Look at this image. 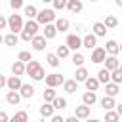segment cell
I'll return each mask as SVG.
<instances>
[{
    "instance_id": "cell-49",
    "label": "cell",
    "mask_w": 122,
    "mask_h": 122,
    "mask_svg": "<svg viewBox=\"0 0 122 122\" xmlns=\"http://www.w3.org/2000/svg\"><path fill=\"white\" fill-rule=\"evenodd\" d=\"M2 40H4V36H2V34H0V44H2Z\"/></svg>"
},
{
    "instance_id": "cell-43",
    "label": "cell",
    "mask_w": 122,
    "mask_h": 122,
    "mask_svg": "<svg viewBox=\"0 0 122 122\" xmlns=\"http://www.w3.org/2000/svg\"><path fill=\"white\" fill-rule=\"evenodd\" d=\"M6 27H8V19H6L4 15H0V30H2V29H6Z\"/></svg>"
},
{
    "instance_id": "cell-41",
    "label": "cell",
    "mask_w": 122,
    "mask_h": 122,
    "mask_svg": "<svg viewBox=\"0 0 122 122\" xmlns=\"http://www.w3.org/2000/svg\"><path fill=\"white\" fill-rule=\"evenodd\" d=\"M10 6H11V10H21L25 4H23V0H10Z\"/></svg>"
},
{
    "instance_id": "cell-3",
    "label": "cell",
    "mask_w": 122,
    "mask_h": 122,
    "mask_svg": "<svg viewBox=\"0 0 122 122\" xmlns=\"http://www.w3.org/2000/svg\"><path fill=\"white\" fill-rule=\"evenodd\" d=\"M57 17H55V11L53 10H50V8H44V10H40L38 13H36V23L38 25H50L51 21H55Z\"/></svg>"
},
{
    "instance_id": "cell-28",
    "label": "cell",
    "mask_w": 122,
    "mask_h": 122,
    "mask_svg": "<svg viewBox=\"0 0 122 122\" xmlns=\"http://www.w3.org/2000/svg\"><path fill=\"white\" fill-rule=\"evenodd\" d=\"M95 78H97L99 84H109V82H111V74H109V71H105V69H101Z\"/></svg>"
},
{
    "instance_id": "cell-7",
    "label": "cell",
    "mask_w": 122,
    "mask_h": 122,
    "mask_svg": "<svg viewBox=\"0 0 122 122\" xmlns=\"http://www.w3.org/2000/svg\"><path fill=\"white\" fill-rule=\"evenodd\" d=\"M103 63H105V71H109V72L120 69V61H118V57H114V55H107Z\"/></svg>"
},
{
    "instance_id": "cell-19",
    "label": "cell",
    "mask_w": 122,
    "mask_h": 122,
    "mask_svg": "<svg viewBox=\"0 0 122 122\" xmlns=\"http://www.w3.org/2000/svg\"><path fill=\"white\" fill-rule=\"evenodd\" d=\"M118 93H120V86H116V84H112V82L105 84V95H107V97H114V95H118Z\"/></svg>"
},
{
    "instance_id": "cell-35",
    "label": "cell",
    "mask_w": 122,
    "mask_h": 122,
    "mask_svg": "<svg viewBox=\"0 0 122 122\" xmlns=\"http://www.w3.org/2000/svg\"><path fill=\"white\" fill-rule=\"evenodd\" d=\"M109 74H111V82L116 84V86H120V82H122V69H116V71H112Z\"/></svg>"
},
{
    "instance_id": "cell-27",
    "label": "cell",
    "mask_w": 122,
    "mask_h": 122,
    "mask_svg": "<svg viewBox=\"0 0 122 122\" xmlns=\"http://www.w3.org/2000/svg\"><path fill=\"white\" fill-rule=\"evenodd\" d=\"M103 27H105V29H116V27H118V19H116L114 15H107L105 21H103Z\"/></svg>"
},
{
    "instance_id": "cell-14",
    "label": "cell",
    "mask_w": 122,
    "mask_h": 122,
    "mask_svg": "<svg viewBox=\"0 0 122 122\" xmlns=\"http://www.w3.org/2000/svg\"><path fill=\"white\" fill-rule=\"evenodd\" d=\"M82 46H84V48H88V50H93V48L97 46V38L90 32V34H86V36L82 38Z\"/></svg>"
},
{
    "instance_id": "cell-15",
    "label": "cell",
    "mask_w": 122,
    "mask_h": 122,
    "mask_svg": "<svg viewBox=\"0 0 122 122\" xmlns=\"http://www.w3.org/2000/svg\"><path fill=\"white\" fill-rule=\"evenodd\" d=\"M72 116L78 118V120H80V118H90V107H86V105H78Z\"/></svg>"
},
{
    "instance_id": "cell-9",
    "label": "cell",
    "mask_w": 122,
    "mask_h": 122,
    "mask_svg": "<svg viewBox=\"0 0 122 122\" xmlns=\"http://www.w3.org/2000/svg\"><path fill=\"white\" fill-rule=\"evenodd\" d=\"M6 86H8L10 92H19V88L23 86V82H21L19 76H10V78H6Z\"/></svg>"
},
{
    "instance_id": "cell-17",
    "label": "cell",
    "mask_w": 122,
    "mask_h": 122,
    "mask_svg": "<svg viewBox=\"0 0 122 122\" xmlns=\"http://www.w3.org/2000/svg\"><path fill=\"white\" fill-rule=\"evenodd\" d=\"M55 34H57V30H55V27L51 23L50 25H44V30H42L44 40H51V38H55Z\"/></svg>"
},
{
    "instance_id": "cell-32",
    "label": "cell",
    "mask_w": 122,
    "mask_h": 122,
    "mask_svg": "<svg viewBox=\"0 0 122 122\" xmlns=\"http://www.w3.org/2000/svg\"><path fill=\"white\" fill-rule=\"evenodd\" d=\"M51 107H53V111H55V109H57V111H61V109H65V107H67V99L57 95V97L51 101Z\"/></svg>"
},
{
    "instance_id": "cell-33",
    "label": "cell",
    "mask_w": 122,
    "mask_h": 122,
    "mask_svg": "<svg viewBox=\"0 0 122 122\" xmlns=\"http://www.w3.org/2000/svg\"><path fill=\"white\" fill-rule=\"evenodd\" d=\"M2 42H4L6 46H17V42H19V36L10 32V34H6V36H4V40H2Z\"/></svg>"
},
{
    "instance_id": "cell-48",
    "label": "cell",
    "mask_w": 122,
    "mask_h": 122,
    "mask_svg": "<svg viewBox=\"0 0 122 122\" xmlns=\"http://www.w3.org/2000/svg\"><path fill=\"white\" fill-rule=\"evenodd\" d=\"M86 122H101V120H97V118H86Z\"/></svg>"
},
{
    "instance_id": "cell-30",
    "label": "cell",
    "mask_w": 122,
    "mask_h": 122,
    "mask_svg": "<svg viewBox=\"0 0 122 122\" xmlns=\"http://www.w3.org/2000/svg\"><path fill=\"white\" fill-rule=\"evenodd\" d=\"M63 90H65L67 93H74V92L78 90V84H76L74 80H65V82H63Z\"/></svg>"
},
{
    "instance_id": "cell-44",
    "label": "cell",
    "mask_w": 122,
    "mask_h": 122,
    "mask_svg": "<svg viewBox=\"0 0 122 122\" xmlns=\"http://www.w3.org/2000/svg\"><path fill=\"white\" fill-rule=\"evenodd\" d=\"M51 122H65V118L59 116V114H53V116H51Z\"/></svg>"
},
{
    "instance_id": "cell-37",
    "label": "cell",
    "mask_w": 122,
    "mask_h": 122,
    "mask_svg": "<svg viewBox=\"0 0 122 122\" xmlns=\"http://www.w3.org/2000/svg\"><path fill=\"white\" fill-rule=\"evenodd\" d=\"M71 59H72V63H74V67H82V65H84V61H86V59H84V55H82L80 51H74Z\"/></svg>"
},
{
    "instance_id": "cell-46",
    "label": "cell",
    "mask_w": 122,
    "mask_h": 122,
    "mask_svg": "<svg viewBox=\"0 0 122 122\" xmlns=\"http://www.w3.org/2000/svg\"><path fill=\"white\" fill-rule=\"evenodd\" d=\"M4 86H6V76L0 72V88H4Z\"/></svg>"
},
{
    "instance_id": "cell-12",
    "label": "cell",
    "mask_w": 122,
    "mask_h": 122,
    "mask_svg": "<svg viewBox=\"0 0 122 122\" xmlns=\"http://www.w3.org/2000/svg\"><path fill=\"white\" fill-rule=\"evenodd\" d=\"M118 51H120V46H118V42L116 40H107V48H105V53H109V55H118Z\"/></svg>"
},
{
    "instance_id": "cell-45",
    "label": "cell",
    "mask_w": 122,
    "mask_h": 122,
    "mask_svg": "<svg viewBox=\"0 0 122 122\" xmlns=\"http://www.w3.org/2000/svg\"><path fill=\"white\" fill-rule=\"evenodd\" d=\"M8 120H10V116H8L4 111H0V122H8Z\"/></svg>"
},
{
    "instance_id": "cell-40",
    "label": "cell",
    "mask_w": 122,
    "mask_h": 122,
    "mask_svg": "<svg viewBox=\"0 0 122 122\" xmlns=\"http://www.w3.org/2000/svg\"><path fill=\"white\" fill-rule=\"evenodd\" d=\"M46 61H48L50 67H59V59L55 57V53H48L46 55Z\"/></svg>"
},
{
    "instance_id": "cell-25",
    "label": "cell",
    "mask_w": 122,
    "mask_h": 122,
    "mask_svg": "<svg viewBox=\"0 0 122 122\" xmlns=\"http://www.w3.org/2000/svg\"><path fill=\"white\" fill-rule=\"evenodd\" d=\"M92 30H93L92 34H93L95 38H97V36H105V34H107V29L103 27V23H101V21H97V23H93V27H92Z\"/></svg>"
},
{
    "instance_id": "cell-21",
    "label": "cell",
    "mask_w": 122,
    "mask_h": 122,
    "mask_svg": "<svg viewBox=\"0 0 122 122\" xmlns=\"http://www.w3.org/2000/svg\"><path fill=\"white\" fill-rule=\"evenodd\" d=\"M11 72H13V76H23L25 74V63H21V61H15V63H11Z\"/></svg>"
},
{
    "instance_id": "cell-38",
    "label": "cell",
    "mask_w": 122,
    "mask_h": 122,
    "mask_svg": "<svg viewBox=\"0 0 122 122\" xmlns=\"http://www.w3.org/2000/svg\"><path fill=\"white\" fill-rule=\"evenodd\" d=\"M105 122H120V116L116 111H105Z\"/></svg>"
},
{
    "instance_id": "cell-24",
    "label": "cell",
    "mask_w": 122,
    "mask_h": 122,
    "mask_svg": "<svg viewBox=\"0 0 122 122\" xmlns=\"http://www.w3.org/2000/svg\"><path fill=\"white\" fill-rule=\"evenodd\" d=\"M8 122H29V114H27V111H17L13 116H10Z\"/></svg>"
},
{
    "instance_id": "cell-31",
    "label": "cell",
    "mask_w": 122,
    "mask_h": 122,
    "mask_svg": "<svg viewBox=\"0 0 122 122\" xmlns=\"http://www.w3.org/2000/svg\"><path fill=\"white\" fill-rule=\"evenodd\" d=\"M42 97H44V103H51V101L57 97V93H55V90H53V88H46Z\"/></svg>"
},
{
    "instance_id": "cell-10",
    "label": "cell",
    "mask_w": 122,
    "mask_h": 122,
    "mask_svg": "<svg viewBox=\"0 0 122 122\" xmlns=\"http://www.w3.org/2000/svg\"><path fill=\"white\" fill-rule=\"evenodd\" d=\"M30 46H32L36 51H44V50H46V40H44V36H42V34H36V36H32V40H30Z\"/></svg>"
},
{
    "instance_id": "cell-42",
    "label": "cell",
    "mask_w": 122,
    "mask_h": 122,
    "mask_svg": "<svg viewBox=\"0 0 122 122\" xmlns=\"http://www.w3.org/2000/svg\"><path fill=\"white\" fill-rule=\"evenodd\" d=\"M67 0H53V10H63Z\"/></svg>"
},
{
    "instance_id": "cell-4",
    "label": "cell",
    "mask_w": 122,
    "mask_h": 122,
    "mask_svg": "<svg viewBox=\"0 0 122 122\" xmlns=\"http://www.w3.org/2000/svg\"><path fill=\"white\" fill-rule=\"evenodd\" d=\"M8 27H10L11 34L21 32V30H23V17H21V15H17V13L10 15V17H8Z\"/></svg>"
},
{
    "instance_id": "cell-13",
    "label": "cell",
    "mask_w": 122,
    "mask_h": 122,
    "mask_svg": "<svg viewBox=\"0 0 122 122\" xmlns=\"http://www.w3.org/2000/svg\"><path fill=\"white\" fill-rule=\"evenodd\" d=\"M19 97H25V99H30L32 95H34V88L30 86V84H23L21 88H19Z\"/></svg>"
},
{
    "instance_id": "cell-36",
    "label": "cell",
    "mask_w": 122,
    "mask_h": 122,
    "mask_svg": "<svg viewBox=\"0 0 122 122\" xmlns=\"http://www.w3.org/2000/svg\"><path fill=\"white\" fill-rule=\"evenodd\" d=\"M6 101H8L10 105H17V103L21 101V97H19L17 92H8V93H6Z\"/></svg>"
},
{
    "instance_id": "cell-18",
    "label": "cell",
    "mask_w": 122,
    "mask_h": 122,
    "mask_svg": "<svg viewBox=\"0 0 122 122\" xmlns=\"http://www.w3.org/2000/svg\"><path fill=\"white\" fill-rule=\"evenodd\" d=\"M84 84H86V90L88 92H97V88H99V82H97V78L95 76H88L86 80H84Z\"/></svg>"
},
{
    "instance_id": "cell-16",
    "label": "cell",
    "mask_w": 122,
    "mask_h": 122,
    "mask_svg": "<svg viewBox=\"0 0 122 122\" xmlns=\"http://www.w3.org/2000/svg\"><path fill=\"white\" fill-rule=\"evenodd\" d=\"M65 8H67L71 13H78V11H82V2H80V0H69V2L65 4Z\"/></svg>"
},
{
    "instance_id": "cell-11",
    "label": "cell",
    "mask_w": 122,
    "mask_h": 122,
    "mask_svg": "<svg viewBox=\"0 0 122 122\" xmlns=\"http://www.w3.org/2000/svg\"><path fill=\"white\" fill-rule=\"evenodd\" d=\"M53 27H55V30H57V32H65V30H69L71 23H69V19H65V17H57Z\"/></svg>"
},
{
    "instance_id": "cell-26",
    "label": "cell",
    "mask_w": 122,
    "mask_h": 122,
    "mask_svg": "<svg viewBox=\"0 0 122 122\" xmlns=\"http://www.w3.org/2000/svg\"><path fill=\"white\" fill-rule=\"evenodd\" d=\"M23 11H25V15L29 17V21H34V19H36V13H38V10H36L32 4H29V6H23Z\"/></svg>"
},
{
    "instance_id": "cell-22",
    "label": "cell",
    "mask_w": 122,
    "mask_h": 122,
    "mask_svg": "<svg viewBox=\"0 0 122 122\" xmlns=\"http://www.w3.org/2000/svg\"><path fill=\"white\" fill-rule=\"evenodd\" d=\"M88 76H90L88 69H84V67H78V69H76V72H74V82H76V84H78V82H84Z\"/></svg>"
},
{
    "instance_id": "cell-39",
    "label": "cell",
    "mask_w": 122,
    "mask_h": 122,
    "mask_svg": "<svg viewBox=\"0 0 122 122\" xmlns=\"http://www.w3.org/2000/svg\"><path fill=\"white\" fill-rule=\"evenodd\" d=\"M17 61H21V63H29V61H32V55H30V51H19V55H17Z\"/></svg>"
},
{
    "instance_id": "cell-1",
    "label": "cell",
    "mask_w": 122,
    "mask_h": 122,
    "mask_svg": "<svg viewBox=\"0 0 122 122\" xmlns=\"http://www.w3.org/2000/svg\"><path fill=\"white\" fill-rule=\"evenodd\" d=\"M25 72L32 78V80H44L46 78V72H44V67L38 63V61H29L27 65H25Z\"/></svg>"
},
{
    "instance_id": "cell-5",
    "label": "cell",
    "mask_w": 122,
    "mask_h": 122,
    "mask_svg": "<svg viewBox=\"0 0 122 122\" xmlns=\"http://www.w3.org/2000/svg\"><path fill=\"white\" fill-rule=\"evenodd\" d=\"M63 82H65V78H63L59 72L46 74V86H48V88H53V90H55V88H57V86H61Z\"/></svg>"
},
{
    "instance_id": "cell-20",
    "label": "cell",
    "mask_w": 122,
    "mask_h": 122,
    "mask_svg": "<svg viewBox=\"0 0 122 122\" xmlns=\"http://www.w3.org/2000/svg\"><path fill=\"white\" fill-rule=\"evenodd\" d=\"M95 101H97V95H95L93 92H84V95H82V105L92 107Z\"/></svg>"
},
{
    "instance_id": "cell-8",
    "label": "cell",
    "mask_w": 122,
    "mask_h": 122,
    "mask_svg": "<svg viewBox=\"0 0 122 122\" xmlns=\"http://www.w3.org/2000/svg\"><path fill=\"white\" fill-rule=\"evenodd\" d=\"M105 57H107L105 48L95 46V48H93V51H92V63H103V61H105Z\"/></svg>"
},
{
    "instance_id": "cell-29",
    "label": "cell",
    "mask_w": 122,
    "mask_h": 122,
    "mask_svg": "<svg viewBox=\"0 0 122 122\" xmlns=\"http://www.w3.org/2000/svg\"><path fill=\"white\" fill-rule=\"evenodd\" d=\"M40 114H42L44 118H51V116H53V107H51V103H44V105L40 107Z\"/></svg>"
},
{
    "instance_id": "cell-2",
    "label": "cell",
    "mask_w": 122,
    "mask_h": 122,
    "mask_svg": "<svg viewBox=\"0 0 122 122\" xmlns=\"http://www.w3.org/2000/svg\"><path fill=\"white\" fill-rule=\"evenodd\" d=\"M36 32H38V23H36V21H27V23H23L21 38H23L25 42H30L32 36H36Z\"/></svg>"
},
{
    "instance_id": "cell-47",
    "label": "cell",
    "mask_w": 122,
    "mask_h": 122,
    "mask_svg": "<svg viewBox=\"0 0 122 122\" xmlns=\"http://www.w3.org/2000/svg\"><path fill=\"white\" fill-rule=\"evenodd\" d=\"M65 122H78V118H74V116H69V118H65Z\"/></svg>"
},
{
    "instance_id": "cell-34",
    "label": "cell",
    "mask_w": 122,
    "mask_h": 122,
    "mask_svg": "<svg viewBox=\"0 0 122 122\" xmlns=\"http://www.w3.org/2000/svg\"><path fill=\"white\" fill-rule=\"evenodd\" d=\"M69 48L67 46H57V50H55V57L61 61V59H65V57H69Z\"/></svg>"
},
{
    "instance_id": "cell-6",
    "label": "cell",
    "mask_w": 122,
    "mask_h": 122,
    "mask_svg": "<svg viewBox=\"0 0 122 122\" xmlns=\"http://www.w3.org/2000/svg\"><path fill=\"white\" fill-rule=\"evenodd\" d=\"M65 46L69 48V51L71 50H78V48H82V38L78 36V34H69L67 36V40H65Z\"/></svg>"
},
{
    "instance_id": "cell-23",
    "label": "cell",
    "mask_w": 122,
    "mask_h": 122,
    "mask_svg": "<svg viewBox=\"0 0 122 122\" xmlns=\"http://www.w3.org/2000/svg\"><path fill=\"white\" fill-rule=\"evenodd\" d=\"M99 105H101L105 111H112V109L116 107V101H114V97H107V95H105V97L99 101Z\"/></svg>"
}]
</instances>
